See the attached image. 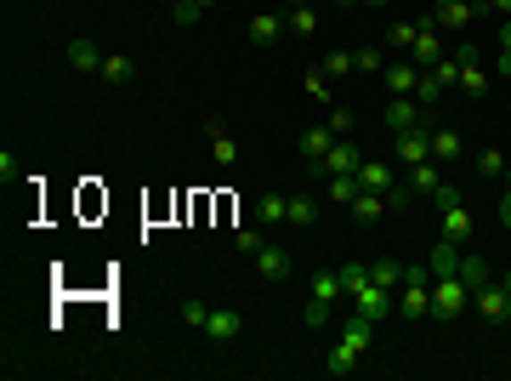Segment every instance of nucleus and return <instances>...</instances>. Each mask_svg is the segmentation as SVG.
Instances as JSON below:
<instances>
[{"mask_svg": "<svg viewBox=\"0 0 511 381\" xmlns=\"http://www.w3.org/2000/svg\"><path fill=\"white\" fill-rule=\"evenodd\" d=\"M359 165H364L359 143H352V137H335V143H330V154H324V160H313V165H307V171L330 182V177H359Z\"/></svg>", "mask_w": 511, "mask_h": 381, "instance_id": "nucleus-1", "label": "nucleus"}, {"mask_svg": "<svg viewBox=\"0 0 511 381\" xmlns=\"http://www.w3.org/2000/svg\"><path fill=\"white\" fill-rule=\"evenodd\" d=\"M466 302H472V291L460 285V273H438L432 279V319H460Z\"/></svg>", "mask_w": 511, "mask_h": 381, "instance_id": "nucleus-2", "label": "nucleus"}, {"mask_svg": "<svg viewBox=\"0 0 511 381\" xmlns=\"http://www.w3.org/2000/svg\"><path fill=\"white\" fill-rule=\"evenodd\" d=\"M443 57H449V46H443V35H438V23H432V18H421V23H415V46H409V63L426 74V69H438Z\"/></svg>", "mask_w": 511, "mask_h": 381, "instance_id": "nucleus-3", "label": "nucleus"}, {"mask_svg": "<svg viewBox=\"0 0 511 381\" xmlns=\"http://www.w3.org/2000/svg\"><path fill=\"white\" fill-rule=\"evenodd\" d=\"M392 154H398V165L432 160V120H421V126H409V131H392Z\"/></svg>", "mask_w": 511, "mask_h": 381, "instance_id": "nucleus-4", "label": "nucleus"}, {"mask_svg": "<svg viewBox=\"0 0 511 381\" xmlns=\"http://www.w3.org/2000/svg\"><path fill=\"white\" fill-rule=\"evenodd\" d=\"M472 308H477L483 325H506V319H511V291H506L500 279H489L483 291H472Z\"/></svg>", "mask_w": 511, "mask_h": 381, "instance_id": "nucleus-5", "label": "nucleus"}, {"mask_svg": "<svg viewBox=\"0 0 511 381\" xmlns=\"http://www.w3.org/2000/svg\"><path fill=\"white\" fill-rule=\"evenodd\" d=\"M483 0H438V6H432V23L438 29H466L472 18H483Z\"/></svg>", "mask_w": 511, "mask_h": 381, "instance_id": "nucleus-6", "label": "nucleus"}, {"mask_svg": "<svg viewBox=\"0 0 511 381\" xmlns=\"http://www.w3.org/2000/svg\"><path fill=\"white\" fill-rule=\"evenodd\" d=\"M381 120H386V131H409V126H421V120H432V109H421L415 97H392Z\"/></svg>", "mask_w": 511, "mask_h": 381, "instance_id": "nucleus-7", "label": "nucleus"}, {"mask_svg": "<svg viewBox=\"0 0 511 381\" xmlns=\"http://www.w3.org/2000/svg\"><path fill=\"white\" fill-rule=\"evenodd\" d=\"M63 52H69V69H80V74H103V46L97 40H86V35H74L69 46H63Z\"/></svg>", "mask_w": 511, "mask_h": 381, "instance_id": "nucleus-8", "label": "nucleus"}, {"mask_svg": "<svg viewBox=\"0 0 511 381\" xmlns=\"http://www.w3.org/2000/svg\"><path fill=\"white\" fill-rule=\"evenodd\" d=\"M381 86L392 91V97H415V86H421V69H415L409 57H404V63H386V69H381Z\"/></svg>", "mask_w": 511, "mask_h": 381, "instance_id": "nucleus-9", "label": "nucleus"}, {"mask_svg": "<svg viewBox=\"0 0 511 381\" xmlns=\"http://www.w3.org/2000/svg\"><path fill=\"white\" fill-rule=\"evenodd\" d=\"M398 308L409 319H432V279H409L404 291H398Z\"/></svg>", "mask_w": 511, "mask_h": 381, "instance_id": "nucleus-10", "label": "nucleus"}, {"mask_svg": "<svg viewBox=\"0 0 511 381\" xmlns=\"http://www.w3.org/2000/svg\"><path fill=\"white\" fill-rule=\"evenodd\" d=\"M205 336H210L216 347L239 342V313H234V308H210V319H205Z\"/></svg>", "mask_w": 511, "mask_h": 381, "instance_id": "nucleus-11", "label": "nucleus"}, {"mask_svg": "<svg viewBox=\"0 0 511 381\" xmlns=\"http://www.w3.org/2000/svg\"><path fill=\"white\" fill-rule=\"evenodd\" d=\"M352 308H359V313H369V319H386V313H392V291H386V285H375V279H369L364 291L352 296Z\"/></svg>", "mask_w": 511, "mask_h": 381, "instance_id": "nucleus-12", "label": "nucleus"}, {"mask_svg": "<svg viewBox=\"0 0 511 381\" xmlns=\"http://www.w3.org/2000/svg\"><path fill=\"white\" fill-rule=\"evenodd\" d=\"M449 171H443V165L438 160H421V165H409V194H421V200H432V188H438V182H443Z\"/></svg>", "mask_w": 511, "mask_h": 381, "instance_id": "nucleus-13", "label": "nucleus"}, {"mask_svg": "<svg viewBox=\"0 0 511 381\" xmlns=\"http://www.w3.org/2000/svg\"><path fill=\"white\" fill-rule=\"evenodd\" d=\"M330 143H335V131H330V126H307V131L296 137V148H301V160H307V165L330 154Z\"/></svg>", "mask_w": 511, "mask_h": 381, "instance_id": "nucleus-14", "label": "nucleus"}, {"mask_svg": "<svg viewBox=\"0 0 511 381\" xmlns=\"http://www.w3.org/2000/svg\"><path fill=\"white\" fill-rule=\"evenodd\" d=\"M392 182H398V171H392L386 160H364V165H359V188H369V194H386Z\"/></svg>", "mask_w": 511, "mask_h": 381, "instance_id": "nucleus-15", "label": "nucleus"}, {"mask_svg": "<svg viewBox=\"0 0 511 381\" xmlns=\"http://www.w3.org/2000/svg\"><path fill=\"white\" fill-rule=\"evenodd\" d=\"M460 154H466V143H460V131H438V126H432V160H438L443 171H449V165H455Z\"/></svg>", "mask_w": 511, "mask_h": 381, "instance_id": "nucleus-16", "label": "nucleus"}, {"mask_svg": "<svg viewBox=\"0 0 511 381\" xmlns=\"http://www.w3.org/2000/svg\"><path fill=\"white\" fill-rule=\"evenodd\" d=\"M205 137H210V154H216V165H234V160H239V143L227 137L222 120H205Z\"/></svg>", "mask_w": 511, "mask_h": 381, "instance_id": "nucleus-17", "label": "nucleus"}, {"mask_svg": "<svg viewBox=\"0 0 511 381\" xmlns=\"http://www.w3.org/2000/svg\"><path fill=\"white\" fill-rule=\"evenodd\" d=\"M438 217H443V239H449V245H466L472 211H466V205H449V211H438Z\"/></svg>", "mask_w": 511, "mask_h": 381, "instance_id": "nucleus-18", "label": "nucleus"}, {"mask_svg": "<svg viewBox=\"0 0 511 381\" xmlns=\"http://www.w3.org/2000/svg\"><path fill=\"white\" fill-rule=\"evenodd\" d=\"M256 222L261 228H284L290 222V200H284V194H261V200H256Z\"/></svg>", "mask_w": 511, "mask_h": 381, "instance_id": "nucleus-19", "label": "nucleus"}, {"mask_svg": "<svg viewBox=\"0 0 511 381\" xmlns=\"http://www.w3.org/2000/svg\"><path fill=\"white\" fill-rule=\"evenodd\" d=\"M256 273H261V279H284V273H290V251L284 245H261L256 251Z\"/></svg>", "mask_w": 511, "mask_h": 381, "instance_id": "nucleus-20", "label": "nucleus"}, {"mask_svg": "<svg viewBox=\"0 0 511 381\" xmlns=\"http://www.w3.org/2000/svg\"><path fill=\"white\" fill-rule=\"evenodd\" d=\"M460 285H466V291H483V285L494 279V273H489V262H483V256H477V251H466V256H460Z\"/></svg>", "mask_w": 511, "mask_h": 381, "instance_id": "nucleus-21", "label": "nucleus"}, {"mask_svg": "<svg viewBox=\"0 0 511 381\" xmlns=\"http://www.w3.org/2000/svg\"><path fill=\"white\" fill-rule=\"evenodd\" d=\"M489 86H494V74L483 69V57H477V63H460V91H466V97H489Z\"/></svg>", "mask_w": 511, "mask_h": 381, "instance_id": "nucleus-22", "label": "nucleus"}, {"mask_svg": "<svg viewBox=\"0 0 511 381\" xmlns=\"http://www.w3.org/2000/svg\"><path fill=\"white\" fill-rule=\"evenodd\" d=\"M278 35H284V12H256L251 18V40L256 46H273Z\"/></svg>", "mask_w": 511, "mask_h": 381, "instance_id": "nucleus-23", "label": "nucleus"}, {"mask_svg": "<svg viewBox=\"0 0 511 381\" xmlns=\"http://www.w3.org/2000/svg\"><path fill=\"white\" fill-rule=\"evenodd\" d=\"M290 35H301V40H313L318 35V6H313V0H301V6H290Z\"/></svg>", "mask_w": 511, "mask_h": 381, "instance_id": "nucleus-24", "label": "nucleus"}, {"mask_svg": "<svg viewBox=\"0 0 511 381\" xmlns=\"http://www.w3.org/2000/svg\"><path fill=\"white\" fill-rule=\"evenodd\" d=\"M103 80H108V86H131V80H136V63H131L126 52H108V57H103Z\"/></svg>", "mask_w": 511, "mask_h": 381, "instance_id": "nucleus-25", "label": "nucleus"}, {"mask_svg": "<svg viewBox=\"0 0 511 381\" xmlns=\"http://www.w3.org/2000/svg\"><path fill=\"white\" fill-rule=\"evenodd\" d=\"M359 359H364V347L341 336V342H335V353H330V376H352V370H359Z\"/></svg>", "mask_w": 511, "mask_h": 381, "instance_id": "nucleus-26", "label": "nucleus"}, {"mask_svg": "<svg viewBox=\"0 0 511 381\" xmlns=\"http://www.w3.org/2000/svg\"><path fill=\"white\" fill-rule=\"evenodd\" d=\"M369 279L386 285V291H404V262H392V256H375V262H369Z\"/></svg>", "mask_w": 511, "mask_h": 381, "instance_id": "nucleus-27", "label": "nucleus"}, {"mask_svg": "<svg viewBox=\"0 0 511 381\" xmlns=\"http://www.w3.org/2000/svg\"><path fill=\"white\" fill-rule=\"evenodd\" d=\"M324 217L318 200H307V194H290V228H313Z\"/></svg>", "mask_w": 511, "mask_h": 381, "instance_id": "nucleus-28", "label": "nucleus"}, {"mask_svg": "<svg viewBox=\"0 0 511 381\" xmlns=\"http://www.w3.org/2000/svg\"><path fill=\"white\" fill-rule=\"evenodd\" d=\"M341 273V296H359L364 285H369V262H347V268H335Z\"/></svg>", "mask_w": 511, "mask_h": 381, "instance_id": "nucleus-29", "label": "nucleus"}, {"mask_svg": "<svg viewBox=\"0 0 511 381\" xmlns=\"http://www.w3.org/2000/svg\"><path fill=\"white\" fill-rule=\"evenodd\" d=\"M426 262H432V279H438V273H455V268H460V245H449V239H438V251H432Z\"/></svg>", "mask_w": 511, "mask_h": 381, "instance_id": "nucleus-30", "label": "nucleus"}, {"mask_svg": "<svg viewBox=\"0 0 511 381\" xmlns=\"http://www.w3.org/2000/svg\"><path fill=\"white\" fill-rule=\"evenodd\" d=\"M381 211H386V194H359V200H352V217H359V222H375L381 217Z\"/></svg>", "mask_w": 511, "mask_h": 381, "instance_id": "nucleus-31", "label": "nucleus"}, {"mask_svg": "<svg viewBox=\"0 0 511 381\" xmlns=\"http://www.w3.org/2000/svg\"><path fill=\"white\" fill-rule=\"evenodd\" d=\"M477 177H489V182L506 177V154H500V148H483V154H477Z\"/></svg>", "mask_w": 511, "mask_h": 381, "instance_id": "nucleus-32", "label": "nucleus"}, {"mask_svg": "<svg viewBox=\"0 0 511 381\" xmlns=\"http://www.w3.org/2000/svg\"><path fill=\"white\" fill-rule=\"evenodd\" d=\"M352 69H359V74H381L386 52H381V46H364V52H352Z\"/></svg>", "mask_w": 511, "mask_h": 381, "instance_id": "nucleus-33", "label": "nucleus"}, {"mask_svg": "<svg viewBox=\"0 0 511 381\" xmlns=\"http://www.w3.org/2000/svg\"><path fill=\"white\" fill-rule=\"evenodd\" d=\"M415 103H421V109H438V103H443L438 74H421V86H415Z\"/></svg>", "mask_w": 511, "mask_h": 381, "instance_id": "nucleus-34", "label": "nucleus"}, {"mask_svg": "<svg viewBox=\"0 0 511 381\" xmlns=\"http://www.w3.org/2000/svg\"><path fill=\"white\" fill-rule=\"evenodd\" d=\"M359 194H364V188H359V177H330V200H335V205H352Z\"/></svg>", "mask_w": 511, "mask_h": 381, "instance_id": "nucleus-35", "label": "nucleus"}, {"mask_svg": "<svg viewBox=\"0 0 511 381\" xmlns=\"http://www.w3.org/2000/svg\"><path fill=\"white\" fill-rule=\"evenodd\" d=\"M449 205H466V200H460V182H438V188H432V211H449Z\"/></svg>", "mask_w": 511, "mask_h": 381, "instance_id": "nucleus-36", "label": "nucleus"}, {"mask_svg": "<svg viewBox=\"0 0 511 381\" xmlns=\"http://www.w3.org/2000/svg\"><path fill=\"white\" fill-rule=\"evenodd\" d=\"M301 325H307V330H324V325H330V302H318V296H313V302L301 308Z\"/></svg>", "mask_w": 511, "mask_h": 381, "instance_id": "nucleus-37", "label": "nucleus"}, {"mask_svg": "<svg viewBox=\"0 0 511 381\" xmlns=\"http://www.w3.org/2000/svg\"><path fill=\"white\" fill-rule=\"evenodd\" d=\"M426 74H438V86H443V91H449V86H460V57L449 52L443 63H438V69H426Z\"/></svg>", "mask_w": 511, "mask_h": 381, "instance_id": "nucleus-38", "label": "nucleus"}, {"mask_svg": "<svg viewBox=\"0 0 511 381\" xmlns=\"http://www.w3.org/2000/svg\"><path fill=\"white\" fill-rule=\"evenodd\" d=\"M313 296H318V302H341V273H318V279H313Z\"/></svg>", "mask_w": 511, "mask_h": 381, "instance_id": "nucleus-39", "label": "nucleus"}, {"mask_svg": "<svg viewBox=\"0 0 511 381\" xmlns=\"http://www.w3.org/2000/svg\"><path fill=\"white\" fill-rule=\"evenodd\" d=\"M318 69L330 74V80H341V74H352V52H330V57H324Z\"/></svg>", "mask_w": 511, "mask_h": 381, "instance_id": "nucleus-40", "label": "nucleus"}, {"mask_svg": "<svg viewBox=\"0 0 511 381\" xmlns=\"http://www.w3.org/2000/svg\"><path fill=\"white\" fill-rule=\"evenodd\" d=\"M170 18H177L182 29H194L199 18H205V6H194V0H177V6H170Z\"/></svg>", "mask_w": 511, "mask_h": 381, "instance_id": "nucleus-41", "label": "nucleus"}, {"mask_svg": "<svg viewBox=\"0 0 511 381\" xmlns=\"http://www.w3.org/2000/svg\"><path fill=\"white\" fill-rule=\"evenodd\" d=\"M205 319H210V308H205V302H182V325H194V330H205Z\"/></svg>", "mask_w": 511, "mask_h": 381, "instance_id": "nucleus-42", "label": "nucleus"}, {"mask_svg": "<svg viewBox=\"0 0 511 381\" xmlns=\"http://www.w3.org/2000/svg\"><path fill=\"white\" fill-rule=\"evenodd\" d=\"M234 245H239L244 256H256L261 245H268V239H261V228H239V234H234Z\"/></svg>", "mask_w": 511, "mask_h": 381, "instance_id": "nucleus-43", "label": "nucleus"}, {"mask_svg": "<svg viewBox=\"0 0 511 381\" xmlns=\"http://www.w3.org/2000/svg\"><path fill=\"white\" fill-rule=\"evenodd\" d=\"M324 126H330L335 137H352V126H359V120H352V109H330V120H324Z\"/></svg>", "mask_w": 511, "mask_h": 381, "instance_id": "nucleus-44", "label": "nucleus"}, {"mask_svg": "<svg viewBox=\"0 0 511 381\" xmlns=\"http://www.w3.org/2000/svg\"><path fill=\"white\" fill-rule=\"evenodd\" d=\"M386 40H392V46H415V23H386Z\"/></svg>", "mask_w": 511, "mask_h": 381, "instance_id": "nucleus-45", "label": "nucleus"}, {"mask_svg": "<svg viewBox=\"0 0 511 381\" xmlns=\"http://www.w3.org/2000/svg\"><path fill=\"white\" fill-rule=\"evenodd\" d=\"M494 74H506V80H511V52H494Z\"/></svg>", "mask_w": 511, "mask_h": 381, "instance_id": "nucleus-46", "label": "nucleus"}, {"mask_svg": "<svg viewBox=\"0 0 511 381\" xmlns=\"http://www.w3.org/2000/svg\"><path fill=\"white\" fill-rule=\"evenodd\" d=\"M500 222H506V228H511V188H506V194H500Z\"/></svg>", "mask_w": 511, "mask_h": 381, "instance_id": "nucleus-47", "label": "nucleus"}, {"mask_svg": "<svg viewBox=\"0 0 511 381\" xmlns=\"http://www.w3.org/2000/svg\"><path fill=\"white\" fill-rule=\"evenodd\" d=\"M494 46H500V52H511V23H500V40H494Z\"/></svg>", "mask_w": 511, "mask_h": 381, "instance_id": "nucleus-48", "label": "nucleus"}, {"mask_svg": "<svg viewBox=\"0 0 511 381\" xmlns=\"http://www.w3.org/2000/svg\"><path fill=\"white\" fill-rule=\"evenodd\" d=\"M500 182H506V188H511V160H506V177H500Z\"/></svg>", "mask_w": 511, "mask_h": 381, "instance_id": "nucleus-49", "label": "nucleus"}, {"mask_svg": "<svg viewBox=\"0 0 511 381\" xmlns=\"http://www.w3.org/2000/svg\"><path fill=\"white\" fill-rule=\"evenodd\" d=\"M330 6H359V0H330Z\"/></svg>", "mask_w": 511, "mask_h": 381, "instance_id": "nucleus-50", "label": "nucleus"}, {"mask_svg": "<svg viewBox=\"0 0 511 381\" xmlns=\"http://www.w3.org/2000/svg\"><path fill=\"white\" fill-rule=\"evenodd\" d=\"M359 6H386V0H359Z\"/></svg>", "mask_w": 511, "mask_h": 381, "instance_id": "nucleus-51", "label": "nucleus"}, {"mask_svg": "<svg viewBox=\"0 0 511 381\" xmlns=\"http://www.w3.org/2000/svg\"><path fill=\"white\" fill-rule=\"evenodd\" d=\"M194 6H216V0H194Z\"/></svg>", "mask_w": 511, "mask_h": 381, "instance_id": "nucleus-52", "label": "nucleus"}, {"mask_svg": "<svg viewBox=\"0 0 511 381\" xmlns=\"http://www.w3.org/2000/svg\"><path fill=\"white\" fill-rule=\"evenodd\" d=\"M500 285H506V291H511V273H506V279H500Z\"/></svg>", "mask_w": 511, "mask_h": 381, "instance_id": "nucleus-53", "label": "nucleus"}]
</instances>
